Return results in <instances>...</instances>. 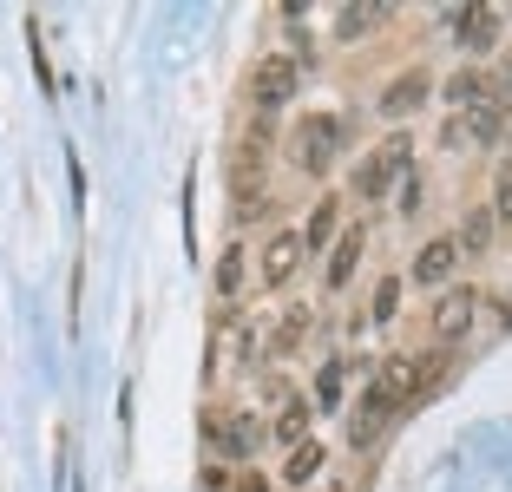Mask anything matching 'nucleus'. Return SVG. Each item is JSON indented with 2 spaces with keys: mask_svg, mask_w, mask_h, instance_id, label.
<instances>
[{
  "mask_svg": "<svg viewBox=\"0 0 512 492\" xmlns=\"http://www.w3.org/2000/svg\"><path fill=\"white\" fill-rule=\"evenodd\" d=\"M342 145H348L342 112H296V125H289V138H283L289 171H302V178H316V184L342 164Z\"/></svg>",
  "mask_w": 512,
  "mask_h": 492,
  "instance_id": "f257e3e1",
  "label": "nucleus"
},
{
  "mask_svg": "<svg viewBox=\"0 0 512 492\" xmlns=\"http://www.w3.org/2000/svg\"><path fill=\"white\" fill-rule=\"evenodd\" d=\"M407 171H414V138L388 132V138H375V145L355 158V171H348V197H355V204H388V197L401 191Z\"/></svg>",
  "mask_w": 512,
  "mask_h": 492,
  "instance_id": "f03ea898",
  "label": "nucleus"
},
{
  "mask_svg": "<svg viewBox=\"0 0 512 492\" xmlns=\"http://www.w3.org/2000/svg\"><path fill=\"white\" fill-rule=\"evenodd\" d=\"M302 66L296 53H283V46H270V53H256L250 73H243V99H250V119H276V112H289V99L302 92Z\"/></svg>",
  "mask_w": 512,
  "mask_h": 492,
  "instance_id": "7ed1b4c3",
  "label": "nucleus"
},
{
  "mask_svg": "<svg viewBox=\"0 0 512 492\" xmlns=\"http://www.w3.org/2000/svg\"><path fill=\"white\" fill-rule=\"evenodd\" d=\"M197 427H204V447H211L224 466H243L256 447H263V440H270V427H263L250 407H204V420H197Z\"/></svg>",
  "mask_w": 512,
  "mask_h": 492,
  "instance_id": "20e7f679",
  "label": "nucleus"
},
{
  "mask_svg": "<svg viewBox=\"0 0 512 492\" xmlns=\"http://www.w3.org/2000/svg\"><path fill=\"white\" fill-rule=\"evenodd\" d=\"M440 27H447V40L460 46V53H467V66H493L499 33H506V14H499V7H480V0H467V7H447Z\"/></svg>",
  "mask_w": 512,
  "mask_h": 492,
  "instance_id": "39448f33",
  "label": "nucleus"
},
{
  "mask_svg": "<svg viewBox=\"0 0 512 492\" xmlns=\"http://www.w3.org/2000/svg\"><path fill=\"white\" fill-rule=\"evenodd\" d=\"M394 420H401V407L388 401V388H381L375 374H368V388L348 401V420H342V440H348V453H375L381 440L394 433Z\"/></svg>",
  "mask_w": 512,
  "mask_h": 492,
  "instance_id": "423d86ee",
  "label": "nucleus"
},
{
  "mask_svg": "<svg viewBox=\"0 0 512 492\" xmlns=\"http://www.w3.org/2000/svg\"><path fill=\"white\" fill-rule=\"evenodd\" d=\"M480 309H486V296L480 289H467V283H453V289H440L434 296V309H427V335H434V348H460L480 328Z\"/></svg>",
  "mask_w": 512,
  "mask_h": 492,
  "instance_id": "0eeeda50",
  "label": "nucleus"
},
{
  "mask_svg": "<svg viewBox=\"0 0 512 492\" xmlns=\"http://www.w3.org/2000/svg\"><path fill=\"white\" fill-rule=\"evenodd\" d=\"M427 99H440V79H434V66H401V73L388 79V86L375 92V112L401 132L407 119H421L427 112Z\"/></svg>",
  "mask_w": 512,
  "mask_h": 492,
  "instance_id": "6e6552de",
  "label": "nucleus"
},
{
  "mask_svg": "<svg viewBox=\"0 0 512 492\" xmlns=\"http://www.w3.org/2000/svg\"><path fill=\"white\" fill-rule=\"evenodd\" d=\"M499 138H506V119H499L493 105H473V112H447L440 119V151H453V158L499 151Z\"/></svg>",
  "mask_w": 512,
  "mask_h": 492,
  "instance_id": "1a4fd4ad",
  "label": "nucleus"
},
{
  "mask_svg": "<svg viewBox=\"0 0 512 492\" xmlns=\"http://www.w3.org/2000/svg\"><path fill=\"white\" fill-rule=\"evenodd\" d=\"M460 263H467V256H460V243H453V230H434V237L421 243V250L407 256V283L414 289H453V276H460Z\"/></svg>",
  "mask_w": 512,
  "mask_h": 492,
  "instance_id": "9d476101",
  "label": "nucleus"
},
{
  "mask_svg": "<svg viewBox=\"0 0 512 492\" xmlns=\"http://www.w3.org/2000/svg\"><path fill=\"white\" fill-rule=\"evenodd\" d=\"M302 263H309V250H302V230L276 224L270 237H263V250H256V283L263 289H289L302 276Z\"/></svg>",
  "mask_w": 512,
  "mask_h": 492,
  "instance_id": "9b49d317",
  "label": "nucleus"
},
{
  "mask_svg": "<svg viewBox=\"0 0 512 492\" xmlns=\"http://www.w3.org/2000/svg\"><path fill=\"white\" fill-rule=\"evenodd\" d=\"M362 256H368V224H362V217H348L342 237H335V250L322 256V289H329V296H342V289L362 276Z\"/></svg>",
  "mask_w": 512,
  "mask_h": 492,
  "instance_id": "f8f14e48",
  "label": "nucleus"
},
{
  "mask_svg": "<svg viewBox=\"0 0 512 492\" xmlns=\"http://www.w3.org/2000/svg\"><path fill=\"white\" fill-rule=\"evenodd\" d=\"M263 427H270V440L289 453V447H302V440H309V427H316V407H309V394H302V388H289L283 401L270 407V420H263Z\"/></svg>",
  "mask_w": 512,
  "mask_h": 492,
  "instance_id": "ddd939ff",
  "label": "nucleus"
},
{
  "mask_svg": "<svg viewBox=\"0 0 512 492\" xmlns=\"http://www.w3.org/2000/svg\"><path fill=\"white\" fill-rule=\"evenodd\" d=\"M309 328H316V315H309V302H289L283 315H276V328L263 335V361H289L302 342H309Z\"/></svg>",
  "mask_w": 512,
  "mask_h": 492,
  "instance_id": "4468645a",
  "label": "nucleus"
},
{
  "mask_svg": "<svg viewBox=\"0 0 512 492\" xmlns=\"http://www.w3.org/2000/svg\"><path fill=\"white\" fill-rule=\"evenodd\" d=\"M388 20H394V7H368V0H355V7H335V14H329V40L355 46V40H368V33H381Z\"/></svg>",
  "mask_w": 512,
  "mask_h": 492,
  "instance_id": "2eb2a0df",
  "label": "nucleus"
},
{
  "mask_svg": "<svg viewBox=\"0 0 512 492\" xmlns=\"http://www.w3.org/2000/svg\"><path fill=\"white\" fill-rule=\"evenodd\" d=\"M256 276V263H250V250L243 243H224L217 250V269H211V296H217V309H230V302L243 296V283Z\"/></svg>",
  "mask_w": 512,
  "mask_h": 492,
  "instance_id": "dca6fc26",
  "label": "nucleus"
},
{
  "mask_svg": "<svg viewBox=\"0 0 512 492\" xmlns=\"http://www.w3.org/2000/svg\"><path fill=\"white\" fill-rule=\"evenodd\" d=\"M453 243H460V256H493V243H499V217H493V204H467L460 210V230H453Z\"/></svg>",
  "mask_w": 512,
  "mask_h": 492,
  "instance_id": "f3484780",
  "label": "nucleus"
},
{
  "mask_svg": "<svg viewBox=\"0 0 512 492\" xmlns=\"http://www.w3.org/2000/svg\"><path fill=\"white\" fill-rule=\"evenodd\" d=\"M362 368V361L355 355H329L316 368V388H309V407H316V414H342V394H348V374Z\"/></svg>",
  "mask_w": 512,
  "mask_h": 492,
  "instance_id": "a211bd4d",
  "label": "nucleus"
},
{
  "mask_svg": "<svg viewBox=\"0 0 512 492\" xmlns=\"http://www.w3.org/2000/svg\"><path fill=\"white\" fill-rule=\"evenodd\" d=\"M335 237H342V197L322 191L316 210H309V224H302V250H309V256H329Z\"/></svg>",
  "mask_w": 512,
  "mask_h": 492,
  "instance_id": "6ab92c4d",
  "label": "nucleus"
},
{
  "mask_svg": "<svg viewBox=\"0 0 512 492\" xmlns=\"http://www.w3.org/2000/svg\"><path fill=\"white\" fill-rule=\"evenodd\" d=\"M322 473H329V447H322L316 433H309L302 447H289V453H283V473H276V479H283L289 492H302V486H316Z\"/></svg>",
  "mask_w": 512,
  "mask_h": 492,
  "instance_id": "aec40b11",
  "label": "nucleus"
},
{
  "mask_svg": "<svg viewBox=\"0 0 512 492\" xmlns=\"http://www.w3.org/2000/svg\"><path fill=\"white\" fill-rule=\"evenodd\" d=\"M440 105H447V112H473V105H486V66H453V73L440 79Z\"/></svg>",
  "mask_w": 512,
  "mask_h": 492,
  "instance_id": "412c9836",
  "label": "nucleus"
},
{
  "mask_svg": "<svg viewBox=\"0 0 512 492\" xmlns=\"http://www.w3.org/2000/svg\"><path fill=\"white\" fill-rule=\"evenodd\" d=\"M401 289H407V276H375V296H368V322L375 328H388L401 315Z\"/></svg>",
  "mask_w": 512,
  "mask_h": 492,
  "instance_id": "4be33fe9",
  "label": "nucleus"
},
{
  "mask_svg": "<svg viewBox=\"0 0 512 492\" xmlns=\"http://www.w3.org/2000/svg\"><path fill=\"white\" fill-rule=\"evenodd\" d=\"M486 204H493L499 230H506V224H512V151H499V158H493V184H486Z\"/></svg>",
  "mask_w": 512,
  "mask_h": 492,
  "instance_id": "5701e85b",
  "label": "nucleus"
},
{
  "mask_svg": "<svg viewBox=\"0 0 512 492\" xmlns=\"http://www.w3.org/2000/svg\"><path fill=\"white\" fill-rule=\"evenodd\" d=\"M486 105L512 125V53H499V60L486 66Z\"/></svg>",
  "mask_w": 512,
  "mask_h": 492,
  "instance_id": "b1692460",
  "label": "nucleus"
},
{
  "mask_svg": "<svg viewBox=\"0 0 512 492\" xmlns=\"http://www.w3.org/2000/svg\"><path fill=\"white\" fill-rule=\"evenodd\" d=\"M421 210H427V171L414 164V171L401 178V191H394V217H407V224H414Z\"/></svg>",
  "mask_w": 512,
  "mask_h": 492,
  "instance_id": "393cba45",
  "label": "nucleus"
},
{
  "mask_svg": "<svg viewBox=\"0 0 512 492\" xmlns=\"http://www.w3.org/2000/svg\"><path fill=\"white\" fill-rule=\"evenodd\" d=\"M414 368H421V401H427V394H440V388H447L453 355H447V348H427V355H414Z\"/></svg>",
  "mask_w": 512,
  "mask_h": 492,
  "instance_id": "a878e982",
  "label": "nucleus"
},
{
  "mask_svg": "<svg viewBox=\"0 0 512 492\" xmlns=\"http://www.w3.org/2000/svg\"><path fill=\"white\" fill-rule=\"evenodd\" d=\"M27 27H33V40H40V20H27ZM33 66H40V86L53 92V66H46V46H33Z\"/></svg>",
  "mask_w": 512,
  "mask_h": 492,
  "instance_id": "bb28decb",
  "label": "nucleus"
},
{
  "mask_svg": "<svg viewBox=\"0 0 512 492\" xmlns=\"http://www.w3.org/2000/svg\"><path fill=\"white\" fill-rule=\"evenodd\" d=\"M237 492H270V486H263L256 473H237Z\"/></svg>",
  "mask_w": 512,
  "mask_h": 492,
  "instance_id": "cd10ccee",
  "label": "nucleus"
},
{
  "mask_svg": "<svg viewBox=\"0 0 512 492\" xmlns=\"http://www.w3.org/2000/svg\"><path fill=\"white\" fill-rule=\"evenodd\" d=\"M506 302H512V296H506Z\"/></svg>",
  "mask_w": 512,
  "mask_h": 492,
  "instance_id": "c85d7f7f",
  "label": "nucleus"
}]
</instances>
